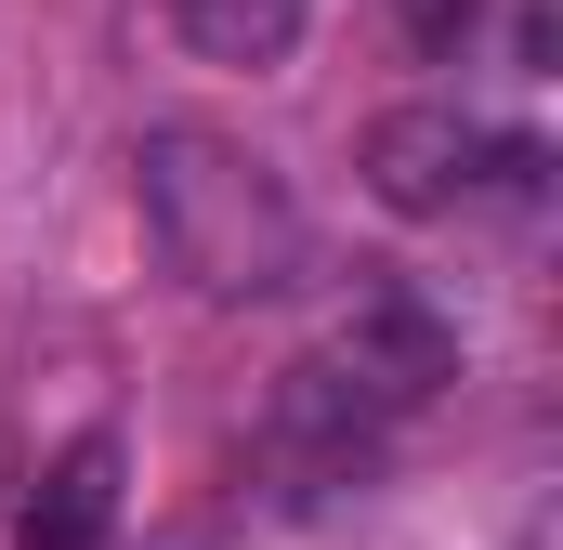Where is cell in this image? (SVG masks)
I'll return each mask as SVG.
<instances>
[{"mask_svg": "<svg viewBox=\"0 0 563 550\" xmlns=\"http://www.w3.org/2000/svg\"><path fill=\"white\" fill-rule=\"evenodd\" d=\"M132 197H144V237L157 263L184 275L197 301H276L301 288V197L276 184V157H250L236 132H197V119H157L132 157Z\"/></svg>", "mask_w": 563, "mask_h": 550, "instance_id": "cell-1", "label": "cell"}, {"mask_svg": "<svg viewBox=\"0 0 563 550\" xmlns=\"http://www.w3.org/2000/svg\"><path fill=\"white\" fill-rule=\"evenodd\" d=\"M367 184H380V210H407V223H445V210H538V184H551V144L538 132H485L472 106H394V119H367Z\"/></svg>", "mask_w": 563, "mask_h": 550, "instance_id": "cell-2", "label": "cell"}, {"mask_svg": "<svg viewBox=\"0 0 563 550\" xmlns=\"http://www.w3.org/2000/svg\"><path fill=\"white\" fill-rule=\"evenodd\" d=\"M106 525H119V432H79V446L40 472L13 550H106Z\"/></svg>", "mask_w": 563, "mask_h": 550, "instance_id": "cell-3", "label": "cell"}, {"mask_svg": "<svg viewBox=\"0 0 563 550\" xmlns=\"http://www.w3.org/2000/svg\"><path fill=\"white\" fill-rule=\"evenodd\" d=\"M301 13H314V0H184V40H197L210 66H276L288 40H301Z\"/></svg>", "mask_w": 563, "mask_h": 550, "instance_id": "cell-4", "label": "cell"}, {"mask_svg": "<svg viewBox=\"0 0 563 550\" xmlns=\"http://www.w3.org/2000/svg\"><path fill=\"white\" fill-rule=\"evenodd\" d=\"M394 13H407L420 53H459V26H472V0H394Z\"/></svg>", "mask_w": 563, "mask_h": 550, "instance_id": "cell-5", "label": "cell"}]
</instances>
